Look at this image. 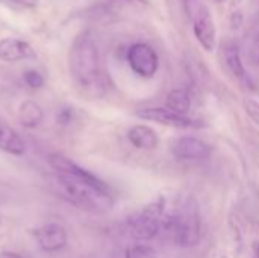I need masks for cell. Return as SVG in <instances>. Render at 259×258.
Returning a JSON list of instances; mask_svg holds the SVG:
<instances>
[{
    "mask_svg": "<svg viewBox=\"0 0 259 258\" xmlns=\"http://www.w3.org/2000/svg\"><path fill=\"white\" fill-rule=\"evenodd\" d=\"M70 75L76 87L88 97H100L105 93V73L102 68L99 47L90 30L80 32L68 55Z\"/></svg>",
    "mask_w": 259,
    "mask_h": 258,
    "instance_id": "7a4b0ae2",
    "label": "cell"
},
{
    "mask_svg": "<svg viewBox=\"0 0 259 258\" xmlns=\"http://www.w3.org/2000/svg\"><path fill=\"white\" fill-rule=\"evenodd\" d=\"M47 161L55 170V179L61 193L71 205L93 214H105L112 210L115 198L108 184L94 173L62 154H52Z\"/></svg>",
    "mask_w": 259,
    "mask_h": 258,
    "instance_id": "6da1fadb",
    "label": "cell"
},
{
    "mask_svg": "<svg viewBox=\"0 0 259 258\" xmlns=\"http://www.w3.org/2000/svg\"><path fill=\"white\" fill-rule=\"evenodd\" d=\"M18 119L21 122V125L27 129H33L36 128L42 119H44V113L42 108L33 102V100H24L20 105V111H18Z\"/></svg>",
    "mask_w": 259,
    "mask_h": 258,
    "instance_id": "5bb4252c",
    "label": "cell"
},
{
    "mask_svg": "<svg viewBox=\"0 0 259 258\" xmlns=\"http://www.w3.org/2000/svg\"><path fill=\"white\" fill-rule=\"evenodd\" d=\"M35 239L44 252H59L67 246L68 242L67 231L59 224H47L41 227L35 233Z\"/></svg>",
    "mask_w": 259,
    "mask_h": 258,
    "instance_id": "9c48e42d",
    "label": "cell"
},
{
    "mask_svg": "<svg viewBox=\"0 0 259 258\" xmlns=\"http://www.w3.org/2000/svg\"><path fill=\"white\" fill-rule=\"evenodd\" d=\"M171 155L178 161H203L211 155V146L197 137H179L171 143Z\"/></svg>",
    "mask_w": 259,
    "mask_h": 258,
    "instance_id": "52a82bcc",
    "label": "cell"
},
{
    "mask_svg": "<svg viewBox=\"0 0 259 258\" xmlns=\"http://www.w3.org/2000/svg\"><path fill=\"white\" fill-rule=\"evenodd\" d=\"M0 258H23L21 255L15 254V252H9V251H3L0 252Z\"/></svg>",
    "mask_w": 259,
    "mask_h": 258,
    "instance_id": "44dd1931",
    "label": "cell"
},
{
    "mask_svg": "<svg viewBox=\"0 0 259 258\" xmlns=\"http://www.w3.org/2000/svg\"><path fill=\"white\" fill-rule=\"evenodd\" d=\"M222 53H223V61H225L228 70L234 76H237L240 79L246 78V68H244V64H243L238 46L235 43H232V41H228V43L223 44Z\"/></svg>",
    "mask_w": 259,
    "mask_h": 258,
    "instance_id": "4fadbf2b",
    "label": "cell"
},
{
    "mask_svg": "<svg viewBox=\"0 0 259 258\" xmlns=\"http://www.w3.org/2000/svg\"><path fill=\"white\" fill-rule=\"evenodd\" d=\"M0 151L11 155H23L26 144L18 132L0 116Z\"/></svg>",
    "mask_w": 259,
    "mask_h": 258,
    "instance_id": "7c38bea8",
    "label": "cell"
},
{
    "mask_svg": "<svg viewBox=\"0 0 259 258\" xmlns=\"http://www.w3.org/2000/svg\"><path fill=\"white\" fill-rule=\"evenodd\" d=\"M138 119L147 120V122H155V123H161L165 126H173V128H179V129H199L203 128L205 125L197 120L190 117L188 114H181L176 113L167 106H150V108H143L138 109L137 113Z\"/></svg>",
    "mask_w": 259,
    "mask_h": 258,
    "instance_id": "5b68a950",
    "label": "cell"
},
{
    "mask_svg": "<svg viewBox=\"0 0 259 258\" xmlns=\"http://www.w3.org/2000/svg\"><path fill=\"white\" fill-rule=\"evenodd\" d=\"M114 258H158V254L152 246L143 242H137L124 248H120L114 254Z\"/></svg>",
    "mask_w": 259,
    "mask_h": 258,
    "instance_id": "2e32d148",
    "label": "cell"
},
{
    "mask_svg": "<svg viewBox=\"0 0 259 258\" xmlns=\"http://www.w3.org/2000/svg\"><path fill=\"white\" fill-rule=\"evenodd\" d=\"M165 106L176 111V113L188 114L190 109H191V96H190L188 90H185V88L171 90L168 93V96H167Z\"/></svg>",
    "mask_w": 259,
    "mask_h": 258,
    "instance_id": "9a60e30c",
    "label": "cell"
},
{
    "mask_svg": "<svg viewBox=\"0 0 259 258\" xmlns=\"http://www.w3.org/2000/svg\"><path fill=\"white\" fill-rule=\"evenodd\" d=\"M35 58V50L32 46L23 40L5 36L0 40V59L5 62H18L24 59Z\"/></svg>",
    "mask_w": 259,
    "mask_h": 258,
    "instance_id": "30bf717a",
    "label": "cell"
},
{
    "mask_svg": "<svg viewBox=\"0 0 259 258\" xmlns=\"http://www.w3.org/2000/svg\"><path fill=\"white\" fill-rule=\"evenodd\" d=\"M17 5H21L24 8H35L38 5V0H12Z\"/></svg>",
    "mask_w": 259,
    "mask_h": 258,
    "instance_id": "ffe728a7",
    "label": "cell"
},
{
    "mask_svg": "<svg viewBox=\"0 0 259 258\" xmlns=\"http://www.w3.org/2000/svg\"><path fill=\"white\" fill-rule=\"evenodd\" d=\"M217 3H223V2H226V0H215Z\"/></svg>",
    "mask_w": 259,
    "mask_h": 258,
    "instance_id": "cb8c5ba5",
    "label": "cell"
},
{
    "mask_svg": "<svg viewBox=\"0 0 259 258\" xmlns=\"http://www.w3.org/2000/svg\"><path fill=\"white\" fill-rule=\"evenodd\" d=\"M255 56H256V59H258V62H259V36L256 38V43H255Z\"/></svg>",
    "mask_w": 259,
    "mask_h": 258,
    "instance_id": "7402d4cb",
    "label": "cell"
},
{
    "mask_svg": "<svg viewBox=\"0 0 259 258\" xmlns=\"http://www.w3.org/2000/svg\"><path fill=\"white\" fill-rule=\"evenodd\" d=\"M129 143L141 151H153L159 144V137L155 129L147 125H135L127 131Z\"/></svg>",
    "mask_w": 259,
    "mask_h": 258,
    "instance_id": "8fae6325",
    "label": "cell"
},
{
    "mask_svg": "<svg viewBox=\"0 0 259 258\" xmlns=\"http://www.w3.org/2000/svg\"><path fill=\"white\" fill-rule=\"evenodd\" d=\"M129 67L141 78H153L159 68V58L156 50L147 43H135L126 53Z\"/></svg>",
    "mask_w": 259,
    "mask_h": 258,
    "instance_id": "8992f818",
    "label": "cell"
},
{
    "mask_svg": "<svg viewBox=\"0 0 259 258\" xmlns=\"http://www.w3.org/2000/svg\"><path fill=\"white\" fill-rule=\"evenodd\" d=\"M23 79H24L26 85L33 88V90H38V88H41L44 85V78L36 70H26L24 75H23Z\"/></svg>",
    "mask_w": 259,
    "mask_h": 258,
    "instance_id": "e0dca14e",
    "label": "cell"
},
{
    "mask_svg": "<svg viewBox=\"0 0 259 258\" xmlns=\"http://www.w3.org/2000/svg\"><path fill=\"white\" fill-rule=\"evenodd\" d=\"M161 237L179 248H193L203 237V222L197 202L190 198L167 201Z\"/></svg>",
    "mask_w": 259,
    "mask_h": 258,
    "instance_id": "3957f363",
    "label": "cell"
},
{
    "mask_svg": "<svg viewBox=\"0 0 259 258\" xmlns=\"http://www.w3.org/2000/svg\"><path fill=\"white\" fill-rule=\"evenodd\" d=\"M246 114L250 117V120L259 128V102L255 99H244L243 102Z\"/></svg>",
    "mask_w": 259,
    "mask_h": 258,
    "instance_id": "ac0fdd59",
    "label": "cell"
},
{
    "mask_svg": "<svg viewBox=\"0 0 259 258\" xmlns=\"http://www.w3.org/2000/svg\"><path fill=\"white\" fill-rule=\"evenodd\" d=\"M167 199H158L140 211L129 216L124 222V233L135 242H149L161 237Z\"/></svg>",
    "mask_w": 259,
    "mask_h": 258,
    "instance_id": "277c9868",
    "label": "cell"
},
{
    "mask_svg": "<svg viewBox=\"0 0 259 258\" xmlns=\"http://www.w3.org/2000/svg\"><path fill=\"white\" fill-rule=\"evenodd\" d=\"M0 2H2V0H0Z\"/></svg>",
    "mask_w": 259,
    "mask_h": 258,
    "instance_id": "d4e9b609",
    "label": "cell"
},
{
    "mask_svg": "<svg viewBox=\"0 0 259 258\" xmlns=\"http://www.w3.org/2000/svg\"><path fill=\"white\" fill-rule=\"evenodd\" d=\"M56 119H58V123L68 125L71 122V119H73V109L71 108H62V109H59Z\"/></svg>",
    "mask_w": 259,
    "mask_h": 258,
    "instance_id": "d6986e66",
    "label": "cell"
},
{
    "mask_svg": "<svg viewBox=\"0 0 259 258\" xmlns=\"http://www.w3.org/2000/svg\"><path fill=\"white\" fill-rule=\"evenodd\" d=\"M193 32L199 44L206 52H214L217 47V27L211 11L206 6H202L194 18Z\"/></svg>",
    "mask_w": 259,
    "mask_h": 258,
    "instance_id": "ba28073f",
    "label": "cell"
},
{
    "mask_svg": "<svg viewBox=\"0 0 259 258\" xmlns=\"http://www.w3.org/2000/svg\"><path fill=\"white\" fill-rule=\"evenodd\" d=\"M137 2H140V3H144V5H149V2H150V0H137Z\"/></svg>",
    "mask_w": 259,
    "mask_h": 258,
    "instance_id": "603a6c76",
    "label": "cell"
}]
</instances>
